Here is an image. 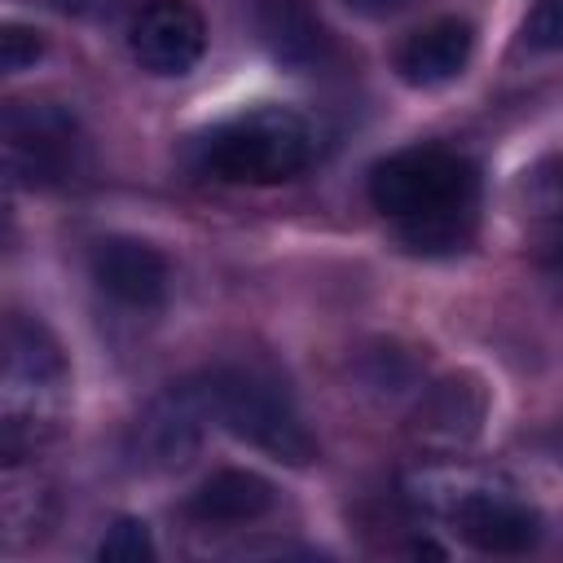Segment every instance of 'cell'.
<instances>
[{"label": "cell", "instance_id": "obj_1", "mask_svg": "<svg viewBox=\"0 0 563 563\" xmlns=\"http://www.w3.org/2000/svg\"><path fill=\"white\" fill-rule=\"evenodd\" d=\"M369 202L418 255H453L475 238L479 167L453 145H405L369 167Z\"/></svg>", "mask_w": 563, "mask_h": 563}, {"label": "cell", "instance_id": "obj_11", "mask_svg": "<svg viewBox=\"0 0 563 563\" xmlns=\"http://www.w3.org/2000/svg\"><path fill=\"white\" fill-rule=\"evenodd\" d=\"M475 31L466 18H431L396 44V75L409 88H440L466 70Z\"/></svg>", "mask_w": 563, "mask_h": 563}, {"label": "cell", "instance_id": "obj_7", "mask_svg": "<svg viewBox=\"0 0 563 563\" xmlns=\"http://www.w3.org/2000/svg\"><path fill=\"white\" fill-rule=\"evenodd\" d=\"M207 422H211V409H207L202 378L180 383V387H167L136 418V427H132V453L150 471H180V466L194 462Z\"/></svg>", "mask_w": 563, "mask_h": 563}, {"label": "cell", "instance_id": "obj_5", "mask_svg": "<svg viewBox=\"0 0 563 563\" xmlns=\"http://www.w3.org/2000/svg\"><path fill=\"white\" fill-rule=\"evenodd\" d=\"M4 163L18 185H66L84 172V132L53 101H13L4 110Z\"/></svg>", "mask_w": 563, "mask_h": 563}, {"label": "cell", "instance_id": "obj_16", "mask_svg": "<svg viewBox=\"0 0 563 563\" xmlns=\"http://www.w3.org/2000/svg\"><path fill=\"white\" fill-rule=\"evenodd\" d=\"M40 53H44L40 31H31L22 22H9L4 26V35H0V62H4V70H26Z\"/></svg>", "mask_w": 563, "mask_h": 563}, {"label": "cell", "instance_id": "obj_6", "mask_svg": "<svg viewBox=\"0 0 563 563\" xmlns=\"http://www.w3.org/2000/svg\"><path fill=\"white\" fill-rule=\"evenodd\" d=\"M453 523V532L479 554H523L541 537V515L515 497V488L471 479L444 497H427Z\"/></svg>", "mask_w": 563, "mask_h": 563}, {"label": "cell", "instance_id": "obj_10", "mask_svg": "<svg viewBox=\"0 0 563 563\" xmlns=\"http://www.w3.org/2000/svg\"><path fill=\"white\" fill-rule=\"evenodd\" d=\"M484 413H488V391L475 374H444L435 378L422 396H418V409L409 418V431L422 449H435V453H453L462 444H471L484 427Z\"/></svg>", "mask_w": 563, "mask_h": 563}, {"label": "cell", "instance_id": "obj_4", "mask_svg": "<svg viewBox=\"0 0 563 563\" xmlns=\"http://www.w3.org/2000/svg\"><path fill=\"white\" fill-rule=\"evenodd\" d=\"M202 391H207L211 422H220L242 444L286 462V466H308L317 457V435L308 431V422L295 409V400L286 396V387L273 383L268 374L224 365V369L202 374Z\"/></svg>", "mask_w": 563, "mask_h": 563}, {"label": "cell", "instance_id": "obj_13", "mask_svg": "<svg viewBox=\"0 0 563 563\" xmlns=\"http://www.w3.org/2000/svg\"><path fill=\"white\" fill-rule=\"evenodd\" d=\"M255 26L264 48L290 70H312L330 57V35L303 0H264L255 13Z\"/></svg>", "mask_w": 563, "mask_h": 563}, {"label": "cell", "instance_id": "obj_12", "mask_svg": "<svg viewBox=\"0 0 563 563\" xmlns=\"http://www.w3.org/2000/svg\"><path fill=\"white\" fill-rule=\"evenodd\" d=\"M277 493L264 475L255 471H216L207 475L189 497H185V519L198 523V528H242V523H255L273 510Z\"/></svg>", "mask_w": 563, "mask_h": 563}, {"label": "cell", "instance_id": "obj_18", "mask_svg": "<svg viewBox=\"0 0 563 563\" xmlns=\"http://www.w3.org/2000/svg\"><path fill=\"white\" fill-rule=\"evenodd\" d=\"M352 13H361V18H396V13H405V9H413V4H422V0H343Z\"/></svg>", "mask_w": 563, "mask_h": 563}, {"label": "cell", "instance_id": "obj_3", "mask_svg": "<svg viewBox=\"0 0 563 563\" xmlns=\"http://www.w3.org/2000/svg\"><path fill=\"white\" fill-rule=\"evenodd\" d=\"M317 154L312 123L290 106H246L194 141V167L224 185L295 180Z\"/></svg>", "mask_w": 563, "mask_h": 563}, {"label": "cell", "instance_id": "obj_8", "mask_svg": "<svg viewBox=\"0 0 563 563\" xmlns=\"http://www.w3.org/2000/svg\"><path fill=\"white\" fill-rule=\"evenodd\" d=\"M128 53L150 75H189L207 53V22L189 0H145L128 22Z\"/></svg>", "mask_w": 563, "mask_h": 563}, {"label": "cell", "instance_id": "obj_14", "mask_svg": "<svg viewBox=\"0 0 563 563\" xmlns=\"http://www.w3.org/2000/svg\"><path fill=\"white\" fill-rule=\"evenodd\" d=\"M97 554H101V559H110V563H150V559H154L150 528H145L141 519H119V523L101 537Z\"/></svg>", "mask_w": 563, "mask_h": 563}, {"label": "cell", "instance_id": "obj_9", "mask_svg": "<svg viewBox=\"0 0 563 563\" xmlns=\"http://www.w3.org/2000/svg\"><path fill=\"white\" fill-rule=\"evenodd\" d=\"M88 277L119 308L150 312L167 299L172 268H167L163 251H154L141 238H101L88 251Z\"/></svg>", "mask_w": 563, "mask_h": 563}, {"label": "cell", "instance_id": "obj_15", "mask_svg": "<svg viewBox=\"0 0 563 563\" xmlns=\"http://www.w3.org/2000/svg\"><path fill=\"white\" fill-rule=\"evenodd\" d=\"M519 35L532 53H563V0H537Z\"/></svg>", "mask_w": 563, "mask_h": 563}, {"label": "cell", "instance_id": "obj_2", "mask_svg": "<svg viewBox=\"0 0 563 563\" xmlns=\"http://www.w3.org/2000/svg\"><path fill=\"white\" fill-rule=\"evenodd\" d=\"M70 405V369L57 339L13 312L4 321V356H0V453L4 462H22L31 449L62 431Z\"/></svg>", "mask_w": 563, "mask_h": 563}, {"label": "cell", "instance_id": "obj_19", "mask_svg": "<svg viewBox=\"0 0 563 563\" xmlns=\"http://www.w3.org/2000/svg\"><path fill=\"white\" fill-rule=\"evenodd\" d=\"M554 189L563 194V163H559V172H554Z\"/></svg>", "mask_w": 563, "mask_h": 563}, {"label": "cell", "instance_id": "obj_17", "mask_svg": "<svg viewBox=\"0 0 563 563\" xmlns=\"http://www.w3.org/2000/svg\"><path fill=\"white\" fill-rule=\"evenodd\" d=\"M528 251H532V260H537L545 273L563 277V211H559V216H545V220L532 229Z\"/></svg>", "mask_w": 563, "mask_h": 563}]
</instances>
